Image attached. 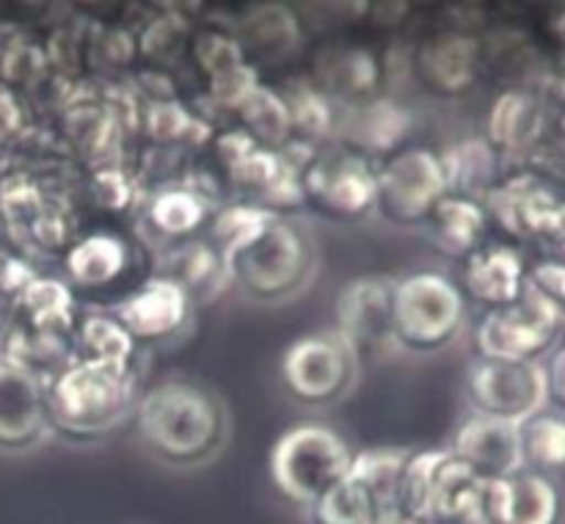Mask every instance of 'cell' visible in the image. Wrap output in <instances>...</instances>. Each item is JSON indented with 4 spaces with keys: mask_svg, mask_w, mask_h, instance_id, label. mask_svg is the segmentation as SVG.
I'll list each match as a JSON object with an SVG mask.
<instances>
[{
    "mask_svg": "<svg viewBox=\"0 0 565 524\" xmlns=\"http://www.w3.org/2000/svg\"><path fill=\"white\" fill-rule=\"evenodd\" d=\"M392 290H395V281L384 276H362L340 292V303H337L340 329L337 331L351 342L356 356L362 347H370V351L395 347Z\"/></svg>",
    "mask_w": 565,
    "mask_h": 524,
    "instance_id": "cell-13",
    "label": "cell"
},
{
    "mask_svg": "<svg viewBox=\"0 0 565 524\" xmlns=\"http://www.w3.org/2000/svg\"><path fill=\"white\" fill-rule=\"evenodd\" d=\"M524 290L539 298L552 314L565 325V263L561 259H544L527 270Z\"/></svg>",
    "mask_w": 565,
    "mask_h": 524,
    "instance_id": "cell-30",
    "label": "cell"
},
{
    "mask_svg": "<svg viewBox=\"0 0 565 524\" xmlns=\"http://www.w3.org/2000/svg\"><path fill=\"white\" fill-rule=\"evenodd\" d=\"M546 154H550L552 169L561 177H565V110L561 114V119L555 121V130H552V141Z\"/></svg>",
    "mask_w": 565,
    "mask_h": 524,
    "instance_id": "cell-32",
    "label": "cell"
},
{
    "mask_svg": "<svg viewBox=\"0 0 565 524\" xmlns=\"http://www.w3.org/2000/svg\"><path fill=\"white\" fill-rule=\"evenodd\" d=\"M489 136L491 147L511 154L539 147L546 136V108L541 97L522 88L502 94L491 108Z\"/></svg>",
    "mask_w": 565,
    "mask_h": 524,
    "instance_id": "cell-18",
    "label": "cell"
},
{
    "mask_svg": "<svg viewBox=\"0 0 565 524\" xmlns=\"http://www.w3.org/2000/svg\"><path fill=\"white\" fill-rule=\"evenodd\" d=\"M149 218L166 235H185L204 218V202L196 191H163L149 204Z\"/></svg>",
    "mask_w": 565,
    "mask_h": 524,
    "instance_id": "cell-26",
    "label": "cell"
},
{
    "mask_svg": "<svg viewBox=\"0 0 565 524\" xmlns=\"http://www.w3.org/2000/svg\"><path fill=\"white\" fill-rule=\"evenodd\" d=\"M467 395L475 414L524 423L546 406V373L539 362L480 356L467 378Z\"/></svg>",
    "mask_w": 565,
    "mask_h": 524,
    "instance_id": "cell-7",
    "label": "cell"
},
{
    "mask_svg": "<svg viewBox=\"0 0 565 524\" xmlns=\"http://www.w3.org/2000/svg\"><path fill=\"white\" fill-rule=\"evenodd\" d=\"M486 516L489 524H561L563 491L550 474L519 469L508 478L489 480Z\"/></svg>",
    "mask_w": 565,
    "mask_h": 524,
    "instance_id": "cell-11",
    "label": "cell"
},
{
    "mask_svg": "<svg viewBox=\"0 0 565 524\" xmlns=\"http://www.w3.org/2000/svg\"><path fill=\"white\" fill-rule=\"evenodd\" d=\"M309 524H373V500L353 478L331 485L307 507Z\"/></svg>",
    "mask_w": 565,
    "mask_h": 524,
    "instance_id": "cell-23",
    "label": "cell"
},
{
    "mask_svg": "<svg viewBox=\"0 0 565 524\" xmlns=\"http://www.w3.org/2000/svg\"><path fill=\"white\" fill-rule=\"evenodd\" d=\"M127 265L125 240L114 235H88L66 254V270L83 287H103L114 281Z\"/></svg>",
    "mask_w": 565,
    "mask_h": 524,
    "instance_id": "cell-21",
    "label": "cell"
},
{
    "mask_svg": "<svg viewBox=\"0 0 565 524\" xmlns=\"http://www.w3.org/2000/svg\"><path fill=\"white\" fill-rule=\"evenodd\" d=\"M136 400L130 362H70L47 386V414L61 430L97 436L119 425Z\"/></svg>",
    "mask_w": 565,
    "mask_h": 524,
    "instance_id": "cell-2",
    "label": "cell"
},
{
    "mask_svg": "<svg viewBox=\"0 0 565 524\" xmlns=\"http://www.w3.org/2000/svg\"><path fill=\"white\" fill-rule=\"evenodd\" d=\"M524 270L522 257L511 246H478L467 254L463 265V285L475 301L486 303L489 309L508 307L519 301L524 292Z\"/></svg>",
    "mask_w": 565,
    "mask_h": 524,
    "instance_id": "cell-16",
    "label": "cell"
},
{
    "mask_svg": "<svg viewBox=\"0 0 565 524\" xmlns=\"http://www.w3.org/2000/svg\"><path fill=\"white\" fill-rule=\"evenodd\" d=\"M17 314H25L33 331L61 334L72 323V296L61 281L33 279L17 298Z\"/></svg>",
    "mask_w": 565,
    "mask_h": 524,
    "instance_id": "cell-22",
    "label": "cell"
},
{
    "mask_svg": "<svg viewBox=\"0 0 565 524\" xmlns=\"http://www.w3.org/2000/svg\"><path fill=\"white\" fill-rule=\"evenodd\" d=\"M351 463L353 450L334 428L318 423L296 425L281 434L270 452V478L281 496L309 507L348 478Z\"/></svg>",
    "mask_w": 565,
    "mask_h": 524,
    "instance_id": "cell-4",
    "label": "cell"
},
{
    "mask_svg": "<svg viewBox=\"0 0 565 524\" xmlns=\"http://www.w3.org/2000/svg\"><path fill=\"white\" fill-rule=\"evenodd\" d=\"M47 386L31 370L0 356V447L33 445L47 428Z\"/></svg>",
    "mask_w": 565,
    "mask_h": 524,
    "instance_id": "cell-12",
    "label": "cell"
},
{
    "mask_svg": "<svg viewBox=\"0 0 565 524\" xmlns=\"http://www.w3.org/2000/svg\"><path fill=\"white\" fill-rule=\"evenodd\" d=\"M450 452L483 480H500L522 469L519 425L472 414L458 428Z\"/></svg>",
    "mask_w": 565,
    "mask_h": 524,
    "instance_id": "cell-15",
    "label": "cell"
},
{
    "mask_svg": "<svg viewBox=\"0 0 565 524\" xmlns=\"http://www.w3.org/2000/svg\"><path fill=\"white\" fill-rule=\"evenodd\" d=\"M461 287L447 276L423 270L395 281L392 290V336L397 347L434 353L450 345L463 325Z\"/></svg>",
    "mask_w": 565,
    "mask_h": 524,
    "instance_id": "cell-5",
    "label": "cell"
},
{
    "mask_svg": "<svg viewBox=\"0 0 565 524\" xmlns=\"http://www.w3.org/2000/svg\"><path fill=\"white\" fill-rule=\"evenodd\" d=\"M428 218H434L436 237L447 252L472 254L480 246L486 229V210L475 199L447 193L439 199Z\"/></svg>",
    "mask_w": 565,
    "mask_h": 524,
    "instance_id": "cell-20",
    "label": "cell"
},
{
    "mask_svg": "<svg viewBox=\"0 0 565 524\" xmlns=\"http://www.w3.org/2000/svg\"><path fill=\"white\" fill-rule=\"evenodd\" d=\"M522 469L550 474L565 469V414L539 411L519 423Z\"/></svg>",
    "mask_w": 565,
    "mask_h": 524,
    "instance_id": "cell-19",
    "label": "cell"
},
{
    "mask_svg": "<svg viewBox=\"0 0 565 524\" xmlns=\"http://www.w3.org/2000/svg\"><path fill=\"white\" fill-rule=\"evenodd\" d=\"M447 193L445 163L430 149L397 152L375 174V204L395 224H419Z\"/></svg>",
    "mask_w": 565,
    "mask_h": 524,
    "instance_id": "cell-8",
    "label": "cell"
},
{
    "mask_svg": "<svg viewBox=\"0 0 565 524\" xmlns=\"http://www.w3.org/2000/svg\"><path fill=\"white\" fill-rule=\"evenodd\" d=\"M20 125V110H17L14 99L9 97L6 92H0V138L11 136Z\"/></svg>",
    "mask_w": 565,
    "mask_h": 524,
    "instance_id": "cell-33",
    "label": "cell"
},
{
    "mask_svg": "<svg viewBox=\"0 0 565 524\" xmlns=\"http://www.w3.org/2000/svg\"><path fill=\"white\" fill-rule=\"evenodd\" d=\"M447 171V188H458V196L472 199V193L489 191L494 177V147L489 141L461 143L447 160H441Z\"/></svg>",
    "mask_w": 565,
    "mask_h": 524,
    "instance_id": "cell-24",
    "label": "cell"
},
{
    "mask_svg": "<svg viewBox=\"0 0 565 524\" xmlns=\"http://www.w3.org/2000/svg\"><path fill=\"white\" fill-rule=\"evenodd\" d=\"M14 309H17L14 298L0 296V334H3L11 323H14Z\"/></svg>",
    "mask_w": 565,
    "mask_h": 524,
    "instance_id": "cell-34",
    "label": "cell"
},
{
    "mask_svg": "<svg viewBox=\"0 0 565 524\" xmlns=\"http://www.w3.org/2000/svg\"><path fill=\"white\" fill-rule=\"evenodd\" d=\"M403 130H406V116H403L401 108L386 103V99L367 105L356 119V141L364 143V147L373 143V149H392L401 141Z\"/></svg>",
    "mask_w": 565,
    "mask_h": 524,
    "instance_id": "cell-29",
    "label": "cell"
},
{
    "mask_svg": "<svg viewBox=\"0 0 565 524\" xmlns=\"http://www.w3.org/2000/svg\"><path fill=\"white\" fill-rule=\"evenodd\" d=\"M486 500L489 480L475 474L450 450H439L419 524H489Z\"/></svg>",
    "mask_w": 565,
    "mask_h": 524,
    "instance_id": "cell-10",
    "label": "cell"
},
{
    "mask_svg": "<svg viewBox=\"0 0 565 524\" xmlns=\"http://www.w3.org/2000/svg\"><path fill=\"white\" fill-rule=\"evenodd\" d=\"M237 108H241L246 125L252 127L265 143H281L287 132L292 130L290 108L285 105V99L265 92V88H254Z\"/></svg>",
    "mask_w": 565,
    "mask_h": 524,
    "instance_id": "cell-27",
    "label": "cell"
},
{
    "mask_svg": "<svg viewBox=\"0 0 565 524\" xmlns=\"http://www.w3.org/2000/svg\"><path fill=\"white\" fill-rule=\"evenodd\" d=\"M307 188L323 207L342 215H359L375 204V174L356 154H334L309 171Z\"/></svg>",
    "mask_w": 565,
    "mask_h": 524,
    "instance_id": "cell-17",
    "label": "cell"
},
{
    "mask_svg": "<svg viewBox=\"0 0 565 524\" xmlns=\"http://www.w3.org/2000/svg\"><path fill=\"white\" fill-rule=\"evenodd\" d=\"M191 318V296L171 276H154L132 290L116 309V320L132 340L158 342L177 334Z\"/></svg>",
    "mask_w": 565,
    "mask_h": 524,
    "instance_id": "cell-14",
    "label": "cell"
},
{
    "mask_svg": "<svg viewBox=\"0 0 565 524\" xmlns=\"http://www.w3.org/2000/svg\"><path fill=\"white\" fill-rule=\"evenodd\" d=\"M565 325L527 290L508 307L489 309L478 325V351L486 359L539 362L552 351Z\"/></svg>",
    "mask_w": 565,
    "mask_h": 524,
    "instance_id": "cell-9",
    "label": "cell"
},
{
    "mask_svg": "<svg viewBox=\"0 0 565 524\" xmlns=\"http://www.w3.org/2000/svg\"><path fill=\"white\" fill-rule=\"evenodd\" d=\"M81 345L86 351L83 359L97 362H130L132 340L125 325L116 318H88L81 325Z\"/></svg>",
    "mask_w": 565,
    "mask_h": 524,
    "instance_id": "cell-28",
    "label": "cell"
},
{
    "mask_svg": "<svg viewBox=\"0 0 565 524\" xmlns=\"http://www.w3.org/2000/svg\"><path fill=\"white\" fill-rule=\"evenodd\" d=\"M312 259L307 232L270 213L257 232L224 254V268L257 301H281L307 285Z\"/></svg>",
    "mask_w": 565,
    "mask_h": 524,
    "instance_id": "cell-3",
    "label": "cell"
},
{
    "mask_svg": "<svg viewBox=\"0 0 565 524\" xmlns=\"http://www.w3.org/2000/svg\"><path fill=\"white\" fill-rule=\"evenodd\" d=\"M425 64L434 81L447 86L450 92H461L472 83L475 66H478V42L467 36H447L430 47Z\"/></svg>",
    "mask_w": 565,
    "mask_h": 524,
    "instance_id": "cell-25",
    "label": "cell"
},
{
    "mask_svg": "<svg viewBox=\"0 0 565 524\" xmlns=\"http://www.w3.org/2000/svg\"><path fill=\"white\" fill-rule=\"evenodd\" d=\"M138 436L158 461L196 467L226 439V414L213 392L191 381L152 386L136 406Z\"/></svg>",
    "mask_w": 565,
    "mask_h": 524,
    "instance_id": "cell-1",
    "label": "cell"
},
{
    "mask_svg": "<svg viewBox=\"0 0 565 524\" xmlns=\"http://www.w3.org/2000/svg\"><path fill=\"white\" fill-rule=\"evenodd\" d=\"M359 356L340 331H320L292 342L281 356V381L303 406H329L356 381Z\"/></svg>",
    "mask_w": 565,
    "mask_h": 524,
    "instance_id": "cell-6",
    "label": "cell"
},
{
    "mask_svg": "<svg viewBox=\"0 0 565 524\" xmlns=\"http://www.w3.org/2000/svg\"><path fill=\"white\" fill-rule=\"evenodd\" d=\"M546 373V403L565 414V345L552 356L550 367H544Z\"/></svg>",
    "mask_w": 565,
    "mask_h": 524,
    "instance_id": "cell-31",
    "label": "cell"
}]
</instances>
